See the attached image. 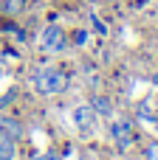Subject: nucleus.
Masks as SVG:
<instances>
[{
    "label": "nucleus",
    "instance_id": "f257e3e1",
    "mask_svg": "<svg viewBox=\"0 0 158 160\" xmlns=\"http://www.w3.org/2000/svg\"><path fill=\"white\" fill-rule=\"evenodd\" d=\"M31 84L40 96H59V93L68 90V76L57 68H40L31 76Z\"/></svg>",
    "mask_w": 158,
    "mask_h": 160
},
{
    "label": "nucleus",
    "instance_id": "f03ea898",
    "mask_svg": "<svg viewBox=\"0 0 158 160\" xmlns=\"http://www.w3.org/2000/svg\"><path fill=\"white\" fill-rule=\"evenodd\" d=\"M65 42H68V37H65V31H62L59 25H48V28L40 34V48H42L45 53H59V51L65 48Z\"/></svg>",
    "mask_w": 158,
    "mask_h": 160
},
{
    "label": "nucleus",
    "instance_id": "7ed1b4c3",
    "mask_svg": "<svg viewBox=\"0 0 158 160\" xmlns=\"http://www.w3.org/2000/svg\"><path fill=\"white\" fill-rule=\"evenodd\" d=\"M71 118H74L76 129H82V132H93L96 124H99V115H96V110H93L90 104H79V107H74Z\"/></svg>",
    "mask_w": 158,
    "mask_h": 160
},
{
    "label": "nucleus",
    "instance_id": "20e7f679",
    "mask_svg": "<svg viewBox=\"0 0 158 160\" xmlns=\"http://www.w3.org/2000/svg\"><path fill=\"white\" fill-rule=\"evenodd\" d=\"M110 138L116 141V146L119 149H130L133 146V141H136V132H133V127L127 124V121H110Z\"/></svg>",
    "mask_w": 158,
    "mask_h": 160
},
{
    "label": "nucleus",
    "instance_id": "39448f33",
    "mask_svg": "<svg viewBox=\"0 0 158 160\" xmlns=\"http://www.w3.org/2000/svg\"><path fill=\"white\" fill-rule=\"evenodd\" d=\"M0 132H3L6 138H11V141H20V138L25 135L23 124H20V121H14V118H0Z\"/></svg>",
    "mask_w": 158,
    "mask_h": 160
},
{
    "label": "nucleus",
    "instance_id": "423d86ee",
    "mask_svg": "<svg viewBox=\"0 0 158 160\" xmlns=\"http://www.w3.org/2000/svg\"><path fill=\"white\" fill-rule=\"evenodd\" d=\"M90 107L96 110V115H105V118L113 115V104H110V98H105V96H93V98H90Z\"/></svg>",
    "mask_w": 158,
    "mask_h": 160
},
{
    "label": "nucleus",
    "instance_id": "0eeeda50",
    "mask_svg": "<svg viewBox=\"0 0 158 160\" xmlns=\"http://www.w3.org/2000/svg\"><path fill=\"white\" fill-rule=\"evenodd\" d=\"M14 158H17L14 141H11V138H6V135L0 132V160H14Z\"/></svg>",
    "mask_w": 158,
    "mask_h": 160
},
{
    "label": "nucleus",
    "instance_id": "6e6552de",
    "mask_svg": "<svg viewBox=\"0 0 158 160\" xmlns=\"http://www.w3.org/2000/svg\"><path fill=\"white\" fill-rule=\"evenodd\" d=\"M23 3H25V0H8V3H6V11H8V14H17V11L23 8Z\"/></svg>",
    "mask_w": 158,
    "mask_h": 160
},
{
    "label": "nucleus",
    "instance_id": "1a4fd4ad",
    "mask_svg": "<svg viewBox=\"0 0 158 160\" xmlns=\"http://www.w3.org/2000/svg\"><path fill=\"white\" fill-rule=\"evenodd\" d=\"M147 160H158V146H155V143L147 149Z\"/></svg>",
    "mask_w": 158,
    "mask_h": 160
},
{
    "label": "nucleus",
    "instance_id": "9d476101",
    "mask_svg": "<svg viewBox=\"0 0 158 160\" xmlns=\"http://www.w3.org/2000/svg\"><path fill=\"white\" fill-rule=\"evenodd\" d=\"M37 160H59V155L57 152H45V155H40Z\"/></svg>",
    "mask_w": 158,
    "mask_h": 160
},
{
    "label": "nucleus",
    "instance_id": "9b49d317",
    "mask_svg": "<svg viewBox=\"0 0 158 160\" xmlns=\"http://www.w3.org/2000/svg\"><path fill=\"white\" fill-rule=\"evenodd\" d=\"M153 84H155V87H158V73H155V76H153Z\"/></svg>",
    "mask_w": 158,
    "mask_h": 160
}]
</instances>
